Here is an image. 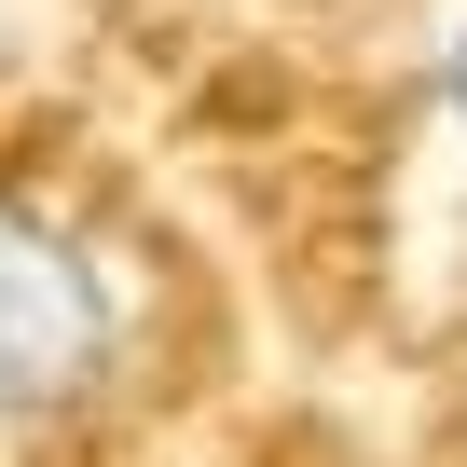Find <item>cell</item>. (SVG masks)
Returning a JSON list of instances; mask_svg holds the SVG:
<instances>
[{"mask_svg":"<svg viewBox=\"0 0 467 467\" xmlns=\"http://www.w3.org/2000/svg\"><path fill=\"white\" fill-rule=\"evenodd\" d=\"M110 371H124V275H110V248L69 206L0 192V426H69Z\"/></svg>","mask_w":467,"mask_h":467,"instance_id":"6da1fadb","label":"cell"},{"mask_svg":"<svg viewBox=\"0 0 467 467\" xmlns=\"http://www.w3.org/2000/svg\"><path fill=\"white\" fill-rule=\"evenodd\" d=\"M426 97H440V124H453V138H467V15H453V28H440V69H426Z\"/></svg>","mask_w":467,"mask_h":467,"instance_id":"7a4b0ae2","label":"cell"}]
</instances>
